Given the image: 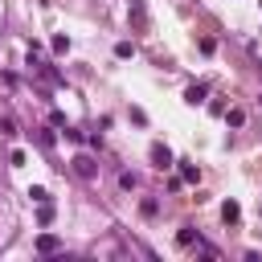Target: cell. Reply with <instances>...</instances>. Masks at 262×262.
<instances>
[{"mask_svg":"<svg viewBox=\"0 0 262 262\" xmlns=\"http://www.w3.org/2000/svg\"><path fill=\"white\" fill-rule=\"evenodd\" d=\"M151 164H156V168H172V151H168L164 143H151Z\"/></svg>","mask_w":262,"mask_h":262,"instance_id":"cell-1","label":"cell"},{"mask_svg":"<svg viewBox=\"0 0 262 262\" xmlns=\"http://www.w3.org/2000/svg\"><path fill=\"white\" fill-rule=\"evenodd\" d=\"M74 172H78V176H86V180H90V176H94V172H98V168H94V160H90V156H78V160H74Z\"/></svg>","mask_w":262,"mask_h":262,"instance_id":"cell-2","label":"cell"},{"mask_svg":"<svg viewBox=\"0 0 262 262\" xmlns=\"http://www.w3.org/2000/svg\"><path fill=\"white\" fill-rule=\"evenodd\" d=\"M37 250H41V254H57V250H61V242H57L53 233H41V237H37Z\"/></svg>","mask_w":262,"mask_h":262,"instance_id":"cell-3","label":"cell"},{"mask_svg":"<svg viewBox=\"0 0 262 262\" xmlns=\"http://www.w3.org/2000/svg\"><path fill=\"white\" fill-rule=\"evenodd\" d=\"M205 94H209L205 86H188V90H184V102H192V106H196V102H205Z\"/></svg>","mask_w":262,"mask_h":262,"instance_id":"cell-4","label":"cell"},{"mask_svg":"<svg viewBox=\"0 0 262 262\" xmlns=\"http://www.w3.org/2000/svg\"><path fill=\"white\" fill-rule=\"evenodd\" d=\"M221 217H225V221H237V217H242V209H237L233 201H225V205H221Z\"/></svg>","mask_w":262,"mask_h":262,"instance_id":"cell-5","label":"cell"},{"mask_svg":"<svg viewBox=\"0 0 262 262\" xmlns=\"http://www.w3.org/2000/svg\"><path fill=\"white\" fill-rule=\"evenodd\" d=\"M176 242H180V246H192V242H201V237H196L192 229H180V233H176Z\"/></svg>","mask_w":262,"mask_h":262,"instance_id":"cell-6","label":"cell"},{"mask_svg":"<svg viewBox=\"0 0 262 262\" xmlns=\"http://www.w3.org/2000/svg\"><path fill=\"white\" fill-rule=\"evenodd\" d=\"M115 53H119V57H131L135 49H131V41H119V45H115Z\"/></svg>","mask_w":262,"mask_h":262,"instance_id":"cell-7","label":"cell"},{"mask_svg":"<svg viewBox=\"0 0 262 262\" xmlns=\"http://www.w3.org/2000/svg\"><path fill=\"white\" fill-rule=\"evenodd\" d=\"M0 135H16V123L12 119H0Z\"/></svg>","mask_w":262,"mask_h":262,"instance_id":"cell-8","label":"cell"}]
</instances>
